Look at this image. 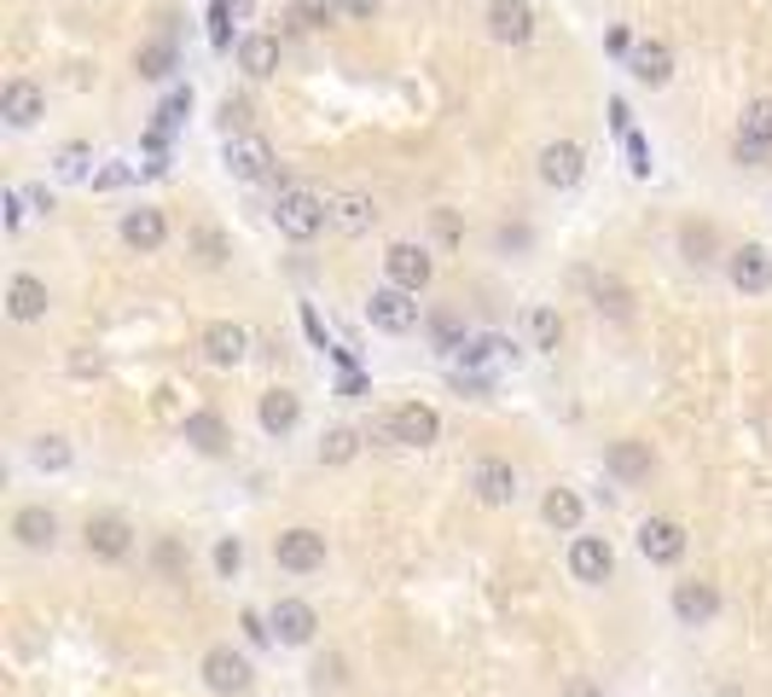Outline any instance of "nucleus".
I'll return each mask as SVG.
<instances>
[{
    "mask_svg": "<svg viewBox=\"0 0 772 697\" xmlns=\"http://www.w3.org/2000/svg\"><path fill=\"white\" fill-rule=\"evenodd\" d=\"M273 221H279V232H285V239L308 245V239H320V232H325L331 203H325L320 192H308V187H279V198H273Z\"/></svg>",
    "mask_w": 772,
    "mask_h": 697,
    "instance_id": "1",
    "label": "nucleus"
},
{
    "mask_svg": "<svg viewBox=\"0 0 772 697\" xmlns=\"http://www.w3.org/2000/svg\"><path fill=\"white\" fill-rule=\"evenodd\" d=\"M610 570H615L610 540H599V535H575V547H570V576L586 581V587H599V581H610Z\"/></svg>",
    "mask_w": 772,
    "mask_h": 697,
    "instance_id": "10",
    "label": "nucleus"
},
{
    "mask_svg": "<svg viewBox=\"0 0 772 697\" xmlns=\"http://www.w3.org/2000/svg\"><path fill=\"white\" fill-rule=\"evenodd\" d=\"M622 146H628V158H633V175H651V146H645V135H639V128H628Z\"/></svg>",
    "mask_w": 772,
    "mask_h": 697,
    "instance_id": "38",
    "label": "nucleus"
},
{
    "mask_svg": "<svg viewBox=\"0 0 772 697\" xmlns=\"http://www.w3.org/2000/svg\"><path fill=\"white\" fill-rule=\"evenodd\" d=\"M239 564H244V547H239V540H215V570H221V576H239Z\"/></svg>",
    "mask_w": 772,
    "mask_h": 697,
    "instance_id": "39",
    "label": "nucleus"
},
{
    "mask_svg": "<svg viewBox=\"0 0 772 697\" xmlns=\"http://www.w3.org/2000/svg\"><path fill=\"white\" fill-rule=\"evenodd\" d=\"M12 535H18V547H30V552H47L59 540V518L47 506H18V518H12Z\"/></svg>",
    "mask_w": 772,
    "mask_h": 697,
    "instance_id": "20",
    "label": "nucleus"
},
{
    "mask_svg": "<svg viewBox=\"0 0 772 697\" xmlns=\"http://www.w3.org/2000/svg\"><path fill=\"white\" fill-rule=\"evenodd\" d=\"M354 448H360V436H354V430H331L325 442H320V459H325V465H349Z\"/></svg>",
    "mask_w": 772,
    "mask_h": 697,
    "instance_id": "35",
    "label": "nucleus"
},
{
    "mask_svg": "<svg viewBox=\"0 0 772 697\" xmlns=\"http://www.w3.org/2000/svg\"><path fill=\"white\" fill-rule=\"evenodd\" d=\"M239 7H233V0H215V7H210V41L221 47V53H227V41H233V30H227V18H233Z\"/></svg>",
    "mask_w": 772,
    "mask_h": 697,
    "instance_id": "37",
    "label": "nucleus"
},
{
    "mask_svg": "<svg viewBox=\"0 0 772 697\" xmlns=\"http://www.w3.org/2000/svg\"><path fill=\"white\" fill-rule=\"evenodd\" d=\"M563 697H599V686H586V680H575V686L563 691Z\"/></svg>",
    "mask_w": 772,
    "mask_h": 697,
    "instance_id": "51",
    "label": "nucleus"
},
{
    "mask_svg": "<svg viewBox=\"0 0 772 697\" xmlns=\"http://www.w3.org/2000/svg\"><path fill=\"white\" fill-rule=\"evenodd\" d=\"M726 273H732L738 291H766L772 286V250L766 245H738L726 256Z\"/></svg>",
    "mask_w": 772,
    "mask_h": 697,
    "instance_id": "16",
    "label": "nucleus"
},
{
    "mask_svg": "<svg viewBox=\"0 0 772 697\" xmlns=\"http://www.w3.org/2000/svg\"><path fill=\"white\" fill-rule=\"evenodd\" d=\"M471 495L482 506H511L518 500V471H511L505 459H477L471 465Z\"/></svg>",
    "mask_w": 772,
    "mask_h": 697,
    "instance_id": "9",
    "label": "nucleus"
},
{
    "mask_svg": "<svg viewBox=\"0 0 772 697\" xmlns=\"http://www.w3.org/2000/svg\"><path fill=\"white\" fill-rule=\"evenodd\" d=\"M430 338H435L442 355H459V349H465V326H459V315L442 308V315H430Z\"/></svg>",
    "mask_w": 772,
    "mask_h": 697,
    "instance_id": "31",
    "label": "nucleus"
},
{
    "mask_svg": "<svg viewBox=\"0 0 772 697\" xmlns=\"http://www.w3.org/2000/svg\"><path fill=\"white\" fill-rule=\"evenodd\" d=\"M599 315L628 320V291H622V286H599Z\"/></svg>",
    "mask_w": 772,
    "mask_h": 697,
    "instance_id": "40",
    "label": "nucleus"
},
{
    "mask_svg": "<svg viewBox=\"0 0 772 697\" xmlns=\"http://www.w3.org/2000/svg\"><path fill=\"white\" fill-rule=\"evenodd\" d=\"M180 436H187L198 454H221V448H227V425H221V412H187V419H180Z\"/></svg>",
    "mask_w": 772,
    "mask_h": 697,
    "instance_id": "25",
    "label": "nucleus"
},
{
    "mask_svg": "<svg viewBox=\"0 0 772 697\" xmlns=\"http://www.w3.org/2000/svg\"><path fill=\"white\" fill-rule=\"evenodd\" d=\"M302 326H308V338H314V343L325 349V326H320V315H314V308H302Z\"/></svg>",
    "mask_w": 772,
    "mask_h": 697,
    "instance_id": "48",
    "label": "nucleus"
},
{
    "mask_svg": "<svg viewBox=\"0 0 772 697\" xmlns=\"http://www.w3.org/2000/svg\"><path fill=\"white\" fill-rule=\"evenodd\" d=\"M628 70H633L645 88H662L668 76H674V53H668V41H639L633 53H628Z\"/></svg>",
    "mask_w": 772,
    "mask_h": 697,
    "instance_id": "22",
    "label": "nucleus"
},
{
    "mask_svg": "<svg viewBox=\"0 0 772 697\" xmlns=\"http://www.w3.org/2000/svg\"><path fill=\"white\" fill-rule=\"evenodd\" d=\"M250 680H255V668H250L244 651H233V645H215V651L203 657V686L215 697H239V691H250Z\"/></svg>",
    "mask_w": 772,
    "mask_h": 697,
    "instance_id": "3",
    "label": "nucleus"
},
{
    "mask_svg": "<svg viewBox=\"0 0 772 697\" xmlns=\"http://www.w3.org/2000/svg\"><path fill=\"white\" fill-rule=\"evenodd\" d=\"M639 552L651 564H680L685 558V529L674 518H645L639 524Z\"/></svg>",
    "mask_w": 772,
    "mask_h": 697,
    "instance_id": "14",
    "label": "nucleus"
},
{
    "mask_svg": "<svg viewBox=\"0 0 772 697\" xmlns=\"http://www.w3.org/2000/svg\"><path fill=\"white\" fill-rule=\"evenodd\" d=\"M239 70L255 76V82H262V76H273V70H279V41H273V36H244V41H239Z\"/></svg>",
    "mask_w": 772,
    "mask_h": 697,
    "instance_id": "26",
    "label": "nucleus"
},
{
    "mask_svg": "<svg viewBox=\"0 0 772 697\" xmlns=\"http://www.w3.org/2000/svg\"><path fill=\"white\" fill-rule=\"evenodd\" d=\"M0 117H7V128H36V122L47 117V93L18 76V82L0 88Z\"/></svg>",
    "mask_w": 772,
    "mask_h": 697,
    "instance_id": "12",
    "label": "nucleus"
},
{
    "mask_svg": "<svg viewBox=\"0 0 772 697\" xmlns=\"http://www.w3.org/2000/svg\"><path fill=\"white\" fill-rule=\"evenodd\" d=\"M367 320L378 331H390V338H401V331L419 326V302H413V291H401V286H378L367 297Z\"/></svg>",
    "mask_w": 772,
    "mask_h": 697,
    "instance_id": "4",
    "label": "nucleus"
},
{
    "mask_svg": "<svg viewBox=\"0 0 772 697\" xmlns=\"http://www.w3.org/2000/svg\"><path fill=\"white\" fill-rule=\"evenodd\" d=\"M273 558H279V570H291V576H314L325 570V535L320 529H285L273 540Z\"/></svg>",
    "mask_w": 772,
    "mask_h": 697,
    "instance_id": "2",
    "label": "nucleus"
},
{
    "mask_svg": "<svg viewBox=\"0 0 772 697\" xmlns=\"http://www.w3.org/2000/svg\"><path fill=\"white\" fill-rule=\"evenodd\" d=\"M738 140H750V146H766V151H772V99H755V106L743 111Z\"/></svg>",
    "mask_w": 772,
    "mask_h": 697,
    "instance_id": "29",
    "label": "nucleus"
},
{
    "mask_svg": "<svg viewBox=\"0 0 772 697\" xmlns=\"http://www.w3.org/2000/svg\"><path fill=\"white\" fill-rule=\"evenodd\" d=\"M383 436H390V442H401V448H430L435 436H442V419H435V407L407 401V407H395L390 419H383Z\"/></svg>",
    "mask_w": 772,
    "mask_h": 697,
    "instance_id": "5",
    "label": "nucleus"
},
{
    "mask_svg": "<svg viewBox=\"0 0 772 697\" xmlns=\"http://www.w3.org/2000/svg\"><path fill=\"white\" fill-rule=\"evenodd\" d=\"M221 122H227V135H244V128H250V106H244V99H227Z\"/></svg>",
    "mask_w": 772,
    "mask_h": 697,
    "instance_id": "41",
    "label": "nucleus"
},
{
    "mask_svg": "<svg viewBox=\"0 0 772 697\" xmlns=\"http://www.w3.org/2000/svg\"><path fill=\"white\" fill-rule=\"evenodd\" d=\"M714 610H720V593H714L709 581H680V587H674V616H680L685 628L714 623Z\"/></svg>",
    "mask_w": 772,
    "mask_h": 697,
    "instance_id": "19",
    "label": "nucleus"
},
{
    "mask_svg": "<svg viewBox=\"0 0 772 697\" xmlns=\"http://www.w3.org/2000/svg\"><path fill=\"white\" fill-rule=\"evenodd\" d=\"M488 36L505 47H523L534 36V7L529 0H494V7H488Z\"/></svg>",
    "mask_w": 772,
    "mask_h": 697,
    "instance_id": "11",
    "label": "nucleus"
},
{
    "mask_svg": "<svg viewBox=\"0 0 772 697\" xmlns=\"http://www.w3.org/2000/svg\"><path fill=\"white\" fill-rule=\"evenodd\" d=\"M134 70L146 76V82H163V76L174 70V41H146L140 59H134Z\"/></svg>",
    "mask_w": 772,
    "mask_h": 697,
    "instance_id": "30",
    "label": "nucleus"
},
{
    "mask_svg": "<svg viewBox=\"0 0 772 697\" xmlns=\"http://www.w3.org/2000/svg\"><path fill=\"white\" fill-rule=\"evenodd\" d=\"M383 268H390V286L413 291V297L430 286V273H435V262H430L424 245H390V250H383Z\"/></svg>",
    "mask_w": 772,
    "mask_h": 697,
    "instance_id": "7",
    "label": "nucleus"
},
{
    "mask_svg": "<svg viewBox=\"0 0 772 697\" xmlns=\"http://www.w3.org/2000/svg\"><path fill=\"white\" fill-rule=\"evenodd\" d=\"M604 465H610V477H622V482H639V477H651V442H615L610 454H604Z\"/></svg>",
    "mask_w": 772,
    "mask_h": 697,
    "instance_id": "24",
    "label": "nucleus"
},
{
    "mask_svg": "<svg viewBox=\"0 0 772 697\" xmlns=\"http://www.w3.org/2000/svg\"><path fill=\"white\" fill-rule=\"evenodd\" d=\"M70 372H76V378H88V372H99V355H76V360H70Z\"/></svg>",
    "mask_w": 772,
    "mask_h": 697,
    "instance_id": "50",
    "label": "nucleus"
},
{
    "mask_svg": "<svg viewBox=\"0 0 772 697\" xmlns=\"http://www.w3.org/2000/svg\"><path fill=\"white\" fill-rule=\"evenodd\" d=\"M378 0H343V18H372Z\"/></svg>",
    "mask_w": 772,
    "mask_h": 697,
    "instance_id": "49",
    "label": "nucleus"
},
{
    "mask_svg": "<svg viewBox=\"0 0 772 697\" xmlns=\"http://www.w3.org/2000/svg\"><path fill=\"white\" fill-rule=\"evenodd\" d=\"M372 221H378V203L367 192H338L331 198V227L338 232H367Z\"/></svg>",
    "mask_w": 772,
    "mask_h": 697,
    "instance_id": "23",
    "label": "nucleus"
},
{
    "mask_svg": "<svg viewBox=\"0 0 772 697\" xmlns=\"http://www.w3.org/2000/svg\"><path fill=\"white\" fill-rule=\"evenodd\" d=\"M244 349H250V331L233 326V320H215L203 331V360H210V367H239Z\"/></svg>",
    "mask_w": 772,
    "mask_h": 697,
    "instance_id": "18",
    "label": "nucleus"
},
{
    "mask_svg": "<svg viewBox=\"0 0 772 697\" xmlns=\"http://www.w3.org/2000/svg\"><path fill=\"white\" fill-rule=\"evenodd\" d=\"M221 163H227V175H233V180H273V146L244 128V135L227 140Z\"/></svg>",
    "mask_w": 772,
    "mask_h": 697,
    "instance_id": "6",
    "label": "nucleus"
},
{
    "mask_svg": "<svg viewBox=\"0 0 772 697\" xmlns=\"http://www.w3.org/2000/svg\"><path fill=\"white\" fill-rule=\"evenodd\" d=\"M540 518H547L552 529H563V535L581 529V495H575V488H552V495L540 500Z\"/></svg>",
    "mask_w": 772,
    "mask_h": 697,
    "instance_id": "28",
    "label": "nucleus"
},
{
    "mask_svg": "<svg viewBox=\"0 0 772 697\" xmlns=\"http://www.w3.org/2000/svg\"><path fill=\"white\" fill-rule=\"evenodd\" d=\"M297 419H302V407H297L291 390H268V396H262V430H268V436L297 430Z\"/></svg>",
    "mask_w": 772,
    "mask_h": 697,
    "instance_id": "27",
    "label": "nucleus"
},
{
    "mask_svg": "<svg viewBox=\"0 0 772 697\" xmlns=\"http://www.w3.org/2000/svg\"><path fill=\"white\" fill-rule=\"evenodd\" d=\"M47 308H53V297H47V286L36 273H12V286H7V315L18 320V326H36V320H47Z\"/></svg>",
    "mask_w": 772,
    "mask_h": 697,
    "instance_id": "15",
    "label": "nucleus"
},
{
    "mask_svg": "<svg viewBox=\"0 0 772 697\" xmlns=\"http://www.w3.org/2000/svg\"><path fill=\"white\" fill-rule=\"evenodd\" d=\"M581 175H586V158H581V146H575V140H552L547 151H540V180H547V187L570 192Z\"/></svg>",
    "mask_w": 772,
    "mask_h": 697,
    "instance_id": "13",
    "label": "nucleus"
},
{
    "mask_svg": "<svg viewBox=\"0 0 772 697\" xmlns=\"http://www.w3.org/2000/svg\"><path fill=\"white\" fill-rule=\"evenodd\" d=\"M163 239H169L163 210L140 203V210H128V216H122V245H134V250H163Z\"/></svg>",
    "mask_w": 772,
    "mask_h": 697,
    "instance_id": "21",
    "label": "nucleus"
},
{
    "mask_svg": "<svg viewBox=\"0 0 772 697\" xmlns=\"http://www.w3.org/2000/svg\"><path fill=\"white\" fill-rule=\"evenodd\" d=\"M268 623H273V639L279 645H308V639H314V628H320V616H314V605H302V599H279Z\"/></svg>",
    "mask_w": 772,
    "mask_h": 697,
    "instance_id": "17",
    "label": "nucleus"
},
{
    "mask_svg": "<svg viewBox=\"0 0 772 697\" xmlns=\"http://www.w3.org/2000/svg\"><path fill=\"white\" fill-rule=\"evenodd\" d=\"M338 12H343V0H297L291 23H302V30H320V23H331Z\"/></svg>",
    "mask_w": 772,
    "mask_h": 697,
    "instance_id": "33",
    "label": "nucleus"
},
{
    "mask_svg": "<svg viewBox=\"0 0 772 697\" xmlns=\"http://www.w3.org/2000/svg\"><path fill=\"white\" fill-rule=\"evenodd\" d=\"M88 163H93V151H88V146H64L53 169H59V180H88Z\"/></svg>",
    "mask_w": 772,
    "mask_h": 697,
    "instance_id": "36",
    "label": "nucleus"
},
{
    "mask_svg": "<svg viewBox=\"0 0 772 697\" xmlns=\"http://www.w3.org/2000/svg\"><path fill=\"white\" fill-rule=\"evenodd\" d=\"M30 216V192H7V227H23Z\"/></svg>",
    "mask_w": 772,
    "mask_h": 697,
    "instance_id": "44",
    "label": "nucleus"
},
{
    "mask_svg": "<svg viewBox=\"0 0 772 697\" xmlns=\"http://www.w3.org/2000/svg\"><path fill=\"white\" fill-rule=\"evenodd\" d=\"M198 250H203V262H210V268H215V262H227V245H221V232H210V227L198 232Z\"/></svg>",
    "mask_w": 772,
    "mask_h": 697,
    "instance_id": "42",
    "label": "nucleus"
},
{
    "mask_svg": "<svg viewBox=\"0 0 772 697\" xmlns=\"http://www.w3.org/2000/svg\"><path fill=\"white\" fill-rule=\"evenodd\" d=\"M158 564H163V570H169V576L180 570V540H163V547H158Z\"/></svg>",
    "mask_w": 772,
    "mask_h": 697,
    "instance_id": "47",
    "label": "nucleus"
},
{
    "mask_svg": "<svg viewBox=\"0 0 772 697\" xmlns=\"http://www.w3.org/2000/svg\"><path fill=\"white\" fill-rule=\"evenodd\" d=\"M732 158H738L743 169H755V163L766 158V146H750V140H738V146H732Z\"/></svg>",
    "mask_w": 772,
    "mask_h": 697,
    "instance_id": "46",
    "label": "nucleus"
},
{
    "mask_svg": "<svg viewBox=\"0 0 772 697\" xmlns=\"http://www.w3.org/2000/svg\"><path fill=\"white\" fill-rule=\"evenodd\" d=\"M128 175H134L128 163H111V169H99V175H93V187H99V192H111V187H122Z\"/></svg>",
    "mask_w": 772,
    "mask_h": 697,
    "instance_id": "43",
    "label": "nucleus"
},
{
    "mask_svg": "<svg viewBox=\"0 0 772 697\" xmlns=\"http://www.w3.org/2000/svg\"><path fill=\"white\" fill-rule=\"evenodd\" d=\"M82 540L93 558H128L134 552V529H128V518H117V511H99V518L82 524Z\"/></svg>",
    "mask_w": 772,
    "mask_h": 697,
    "instance_id": "8",
    "label": "nucleus"
},
{
    "mask_svg": "<svg viewBox=\"0 0 772 697\" xmlns=\"http://www.w3.org/2000/svg\"><path fill=\"white\" fill-rule=\"evenodd\" d=\"M529 338H534V349H558L563 320L552 315V308H534V315H529Z\"/></svg>",
    "mask_w": 772,
    "mask_h": 697,
    "instance_id": "34",
    "label": "nucleus"
},
{
    "mask_svg": "<svg viewBox=\"0 0 772 697\" xmlns=\"http://www.w3.org/2000/svg\"><path fill=\"white\" fill-rule=\"evenodd\" d=\"M239 628H244V639H250V645H262V639L273 634V623H262L255 610H244V623H239Z\"/></svg>",
    "mask_w": 772,
    "mask_h": 697,
    "instance_id": "45",
    "label": "nucleus"
},
{
    "mask_svg": "<svg viewBox=\"0 0 772 697\" xmlns=\"http://www.w3.org/2000/svg\"><path fill=\"white\" fill-rule=\"evenodd\" d=\"M30 459L41 465V471H64V465H70L76 454H70V442H64V436H36V448H30Z\"/></svg>",
    "mask_w": 772,
    "mask_h": 697,
    "instance_id": "32",
    "label": "nucleus"
}]
</instances>
